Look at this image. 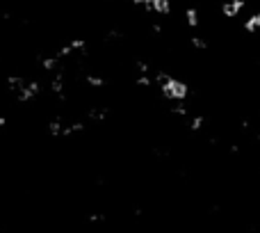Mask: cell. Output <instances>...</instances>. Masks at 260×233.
Instances as JSON below:
<instances>
[{"label":"cell","mask_w":260,"mask_h":233,"mask_svg":"<svg viewBox=\"0 0 260 233\" xmlns=\"http://www.w3.org/2000/svg\"><path fill=\"white\" fill-rule=\"evenodd\" d=\"M160 91H162V96L167 101H185L190 96V85L169 75L164 83H160Z\"/></svg>","instance_id":"6da1fadb"},{"label":"cell","mask_w":260,"mask_h":233,"mask_svg":"<svg viewBox=\"0 0 260 233\" xmlns=\"http://www.w3.org/2000/svg\"><path fill=\"white\" fill-rule=\"evenodd\" d=\"M146 14H169L171 12V0H146Z\"/></svg>","instance_id":"7a4b0ae2"},{"label":"cell","mask_w":260,"mask_h":233,"mask_svg":"<svg viewBox=\"0 0 260 233\" xmlns=\"http://www.w3.org/2000/svg\"><path fill=\"white\" fill-rule=\"evenodd\" d=\"M244 0H228V2H224L222 5V14L226 18H238L242 14V9H244Z\"/></svg>","instance_id":"3957f363"},{"label":"cell","mask_w":260,"mask_h":233,"mask_svg":"<svg viewBox=\"0 0 260 233\" xmlns=\"http://www.w3.org/2000/svg\"><path fill=\"white\" fill-rule=\"evenodd\" d=\"M244 30L246 32H258L260 30V12L249 14V18L244 21Z\"/></svg>","instance_id":"277c9868"},{"label":"cell","mask_w":260,"mask_h":233,"mask_svg":"<svg viewBox=\"0 0 260 233\" xmlns=\"http://www.w3.org/2000/svg\"><path fill=\"white\" fill-rule=\"evenodd\" d=\"M185 23L190 25V28H199V12L194 7L185 9Z\"/></svg>","instance_id":"5b68a950"},{"label":"cell","mask_w":260,"mask_h":233,"mask_svg":"<svg viewBox=\"0 0 260 233\" xmlns=\"http://www.w3.org/2000/svg\"><path fill=\"white\" fill-rule=\"evenodd\" d=\"M171 114H176V117H187V114H190V108H187L183 101H176V106H171Z\"/></svg>","instance_id":"8992f818"},{"label":"cell","mask_w":260,"mask_h":233,"mask_svg":"<svg viewBox=\"0 0 260 233\" xmlns=\"http://www.w3.org/2000/svg\"><path fill=\"white\" fill-rule=\"evenodd\" d=\"M203 124H206V117L196 114V117H192V119H190V124H187V126H190V130H201V128H203Z\"/></svg>","instance_id":"52a82bcc"},{"label":"cell","mask_w":260,"mask_h":233,"mask_svg":"<svg viewBox=\"0 0 260 233\" xmlns=\"http://www.w3.org/2000/svg\"><path fill=\"white\" fill-rule=\"evenodd\" d=\"M190 44H192L196 51H208V41H203L201 37H192L190 39Z\"/></svg>","instance_id":"ba28073f"},{"label":"cell","mask_w":260,"mask_h":233,"mask_svg":"<svg viewBox=\"0 0 260 233\" xmlns=\"http://www.w3.org/2000/svg\"><path fill=\"white\" fill-rule=\"evenodd\" d=\"M135 69H137L139 73H149V71H151V69H149V64H146V62H135Z\"/></svg>","instance_id":"9c48e42d"},{"label":"cell","mask_w":260,"mask_h":233,"mask_svg":"<svg viewBox=\"0 0 260 233\" xmlns=\"http://www.w3.org/2000/svg\"><path fill=\"white\" fill-rule=\"evenodd\" d=\"M133 5H137V7H144V5H146V0H133Z\"/></svg>","instance_id":"30bf717a"},{"label":"cell","mask_w":260,"mask_h":233,"mask_svg":"<svg viewBox=\"0 0 260 233\" xmlns=\"http://www.w3.org/2000/svg\"><path fill=\"white\" fill-rule=\"evenodd\" d=\"M224 2H228V0H224Z\"/></svg>","instance_id":"8fae6325"}]
</instances>
